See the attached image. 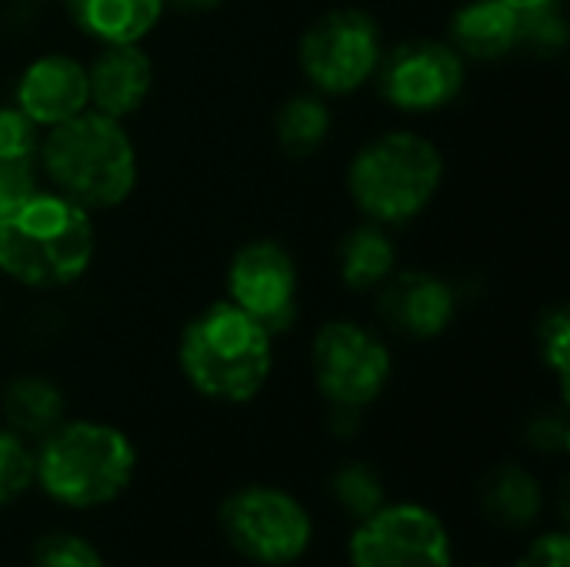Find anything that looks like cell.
<instances>
[{
    "instance_id": "6da1fadb",
    "label": "cell",
    "mask_w": 570,
    "mask_h": 567,
    "mask_svg": "<svg viewBox=\"0 0 570 567\" xmlns=\"http://www.w3.org/2000/svg\"><path fill=\"white\" fill-rule=\"evenodd\" d=\"M37 167L43 187L90 214L124 207L140 180V157L127 124L94 107L40 134Z\"/></svg>"
},
{
    "instance_id": "7a4b0ae2",
    "label": "cell",
    "mask_w": 570,
    "mask_h": 567,
    "mask_svg": "<svg viewBox=\"0 0 570 567\" xmlns=\"http://www.w3.org/2000/svg\"><path fill=\"white\" fill-rule=\"evenodd\" d=\"M97 257L94 214L40 187L0 217V274L23 291H63L87 277Z\"/></svg>"
},
{
    "instance_id": "3957f363",
    "label": "cell",
    "mask_w": 570,
    "mask_h": 567,
    "mask_svg": "<svg viewBox=\"0 0 570 567\" xmlns=\"http://www.w3.org/2000/svg\"><path fill=\"white\" fill-rule=\"evenodd\" d=\"M444 150L414 127H391L367 137L347 160L344 187L364 221L387 231L414 224L444 187Z\"/></svg>"
},
{
    "instance_id": "277c9868",
    "label": "cell",
    "mask_w": 570,
    "mask_h": 567,
    "mask_svg": "<svg viewBox=\"0 0 570 567\" xmlns=\"http://www.w3.org/2000/svg\"><path fill=\"white\" fill-rule=\"evenodd\" d=\"M274 334L227 297L200 307L180 331L177 368L207 401L247 404L274 374Z\"/></svg>"
},
{
    "instance_id": "5b68a950",
    "label": "cell",
    "mask_w": 570,
    "mask_h": 567,
    "mask_svg": "<svg viewBox=\"0 0 570 567\" xmlns=\"http://www.w3.org/2000/svg\"><path fill=\"white\" fill-rule=\"evenodd\" d=\"M33 458L43 495L73 511L117 501L137 471L134 441L107 421H60Z\"/></svg>"
},
{
    "instance_id": "8992f818",
    "label": "cell",
    "mask_w": 570,
    "mask_h": 567,
    "mask_svg": "<svg viewBox=\"0 0 570 567\" xmlns=\"http://www.w3.org/2000/svg\"><path fill=\"white\" fill-rule=\"evenodd\" d=\"M381 20L357 3L317 13L297 40V67L314 94L334 100L371 87L384 57Z\"/></svg>"
},
{
    "instance_id": "52a82bcc",
    "label": "cell",
    "mask_w": 570,
    "mask_h": 567,
    "mask_svg": "<svg viewBox=\"0 0 570 567\" xmlns=\"http://www.w3.org/2000/svg\"><path fill=\"white\" fill-rule=\"evenodd\" d=\"M391 374V344L374 328L354 317H334L314 331L311 378L327 404L364 411L387 391Z\"/></svg>"
},
{
    "instance_id": "ba28073f",
    "label": "cell",
    "mask_w": 570,
    "mask_h": 567,
    "mask_svg": "<svg viewBox=\"0 0 570 567\" xmlns=\"http://www.w3.org/2000/svg\"><path fill=\"white\" fill-rule=\"evenodd\" d=\"M220 531L230 548L264 567H284L301 561L314 541V521L307 508L281 488L247 485L224 498Z\"/></svg>"
},
{
    "instance_id": "9c48e42d",
    "label": "cell",
    "mask_w": 570,
    "mask_h": 567,
    "mask_svg": "<svg viewBox=\"0 0 570 567\" xmlns=\"http://www.w3.org/2000/svg\"><path fill=\"white\" fill-rule=\"evenodd\" d=\"M381 100L404 117L441 114L468 87V60L438 37H411L384 50L371 80Z\"/></svg>"
},
{
    "instance_id": "30bf717a",
    "label": "cell",
    "mask_w": 570,
    "mask_h": 567,
    "mask_svg": "<svg viewBox=\"0 0 570 567\" xmlns=\"http://www.w3.org/2000/svg\"><path fill=\"white\" fill-rule=\"evenodd\" d=\"M227 301L264 324L274 338L287 334L301 314V267L274 237L240 244L224 271Z\"/></svg>"
},
{
    "instance_id": "8fae6325",
    "label": "cell",
    "mask_w": 570,
    "mask_h": 567,
    "mask_svg": "<svg viewBox=\"0 0 570 567\" xmlns=\"http://www.w3.org/2000/svg\"><path fill=\"white\" fill-rule=\"evenodd\" d=\"M351 567H454V545L444 521L424 505H384L357 521Z\"/></svg>"
},
{
    "instance_id": "7c38bea8",
    "label": "cell",
    "mask_w": 570,
    "mask_h": 567,
    "mask_svg": "<svg viewBox=\"0 0 570 567\" xmlns=\"http://www.w3.org/2000/svg\"><path fill=\"white\" fill-rule=\"evenodd\" d=\"M381 321L411 341H434L451 331L461 311L458 287L424 267H397L377 291Z\"/></svg>"
},
{
    "instance_id": "4fadbf2b",
    "label": "cell",
    "mask_w": 570,
    "mask_h": 567,
    "mask_svg": "<svg viewBox=\"0 0 570 567\" xmlns=\"http://www.w3.org/2000/svg\"><path fill=\"white\" fill-rule=\"evenodd\" d=\"M13 104L40 127L50 130L90 107L87 60L67 50H47L23 63L13 80Z\"/></svg>"
},
{
    "instance_id": "5bb4252c",
    "label": "cell",
    "mask_w": 570,
    "mask_h": 567,
    "mask_svg": "<svg viewBox=\"0 0 570 567\" xmlns=\"http://www.w3.org/2000/svg\"><path fill=\"white\" fill-rule=\"evenodd\" d=\"M87 84L90 107L127 124L150 100L157 67L144 43H107L87 60Z\"/></svg>"
},
{
    "instance_id": "9a60e30c",
    "label": "cell",
    "mask_w": 570,
    "mask_h": 567,
    "mask_svg": "<svg viewBox=\"0 0 570 567\" xmlns=\"http://www.w3.org/2000/svg\"><path fill=\"white\" fill-rule=\"evenodd\" d=\"M468 63H498L521 50V10L504 0H464L454 7L444 37Z\"/></svg>"
},
{
    "instance_id": "2e32d148",
    "label": "cell",
    "mask_w": 570,
    "mask_h": 567,
    "mask_svg": "<svg viewBox=\"0 0 570 567\" xmlns=\"http://www.w3.org/2000/svg\"><path fill=\"white\" fill-rule=\"evenodd\" d=\"M60 7L70 27L97 47L144 43L167 13V0H60Z\"/></svg>"
},
{
    "instance_id": "e0dca14e",
    "label": "cell",
    "mask_w": 570,
    "mask_h": 567,
    "mask_svg": "<svg viewBox=\"0 0 570 567\" xmlns=\"http://www.w3.org/2000/svg\"><path fill=\"white\" fill-rule=\"evenodd\" d=\"M397 267V244L381 224L364 221L351 227L337 244V277L354 294H374Z\"/></svg>"
},
{
    "instance_id": "ac0fdd59",
    "label": "cell",
    "mask_w": 570,
    "mask_h": 567,
    "mask_svg": "<svg viewBox=\"0 0 570 567\" xmlns=\"http://www.w3.org/2000/svg\"><path fill=\"white\" fill-rule=\"evenodd\" d=\"M3 421L20 438H47L60 421H67V398L60 384L43 374H20L3 388L0 398Z\"/></svg>"
},
{
    "instance_id": "d6986e66",
    "label": "cell",
    "mask_w": 570,
    "mask_h": 567,
    "mask_svg": "<svg viewBox=\"0 0 570 567\" xmlns=\"http://www.w3.org/2000/svg\"><path fill=\"white\" fill-rule=\"evenodd\" d=\"M334 134V110L327 97L304 90L291 94L277 114H274V140L284 157L291 160H307L314 157Z\"/></svg>"
},
{
    "instance_id": "ffe728a7",
    "label": "cell",
    "mask_w": 570,
    "mask_h": 567,
    "mask_svg": "<svg viewBox=\"0 0 570 567\" xmlns=\"http://www.w3.org/2000/svg\"><path fill=\"white\" fill-rule=\"evenodd\" d=\"M481 505H484V515L498 528H504V531H524V528H531L541 518V511H544V491H541V481L528 468L504 465V468L491 471V478L484 481Z\"/></svg>"
},
{
    "instance_id": "44dd1931",
    "label": "cell",
    "mask_w": 570,
    "mask_h": 567,
    "mask_svg": "<svg viewBox=\"0 0 570 567\" xmlns=\"http://www.w3.org/2000/svg\"><path fill=\"white\" fill-rule=\"evenodd\" d=\"M331 491H334L337 505L357 521L371 518L377 508L387 505V488L371 465H344L331 478Z\"/></svg>"
},
{
    "instance_id": "7402d4cb",
    "label": "cell",
    "mask_w": 570,
    "mask_h": 567,
    "mask_svg": "<svg viewBox=\"0 0 570 567\" xmlns=\"http://www.w3.org/2000/svg\"><path fill=\"white\" fill-rule=\"evenodd\" d=\"M37 485V458L27 438L0 428V505H13Z\"/></svg>"
},
{
    "instance_id": "603a6c76",
    "label": "cell",
    "mask_w": 570,
    "mask_h": 567,
    "mask_svg": "<svg viewBox=\"0 0 570 567\" xmlns=\"http://www.w3.org/2000/svg\"><path fill=\"white\" fill-rule=\"evenodd\" d=\"M570 27L561 3L521 10V47L534 53H561L568 47Z\"/></svg>"
},
{
    "instance_id": "cb8c5ba5",
    "label": "cell",
    "mask_w": 570,
    "mask_h": 567,
    "mask_svg": "<svg viewBox=\"0 0 570 567\" xmlns=\"http://www.w3.org/2000/svg\"><path fill=\"white\" fill-rule=\"evenodd\" d=\"M538 348H541V361L544 368L561 381V388L568 384V361H570V314L564 307H554L541 317L538 328Z\"/></svg>"
},
{
    "instance_id": "d4e9b609",
    "label": "cell",
    "mask_w": 570,
    "mask_h": 567,
    "mask_svg": "<svg viewBox=\"0 0 570 567\" xmlns=\"http://www.w3.org/2000/svg\"><path fill=\"white\" fill-rule=\"evenodd\" d=\"M43 187L40 167L30 157H0V217L17 211Z\"/></svg>"
},
{
    "instance_id": "484cf974",
    "label": "cell",
    "mask_w": 570,
    "mask_h": 567,
    "mask_svg": "<svg viewBox=\"0 0 570 567\" xmlns=\"http://www.w3.org/2000/svg\"><path fill=\"white\" fill-rule=\"evenodd\" d=\"M33 567H104V558L80 535H50L37 545Z\"/></svg>"
},
{
    "instance_id": "4316f807",
    "label": "cell",
    "mask_w": 570,
    "mask_h": 567,
    "mask_svg": "<svg viewBox=\"0 0 570 567\" xmlns=\"http://www.w3.org/2000/svg\"><path fill=\"white\" fill-rule=\"evenodd\" d=\"M40 134L43 130L13 100L0 104V157H30V160H37Z\"/></svg>"
},
{
    "instance_id": "83f0119b",
    "label": "cell",
    "mask_w": 570,
    "mask_h": 567,
    "mask_svg": "<svg viewBox=\"0 0 570 567\" xmlns=\"http://www.w3.org/2000/svg\"><path fill=\"white\" fill-rule=\"evenodd\" d=\"M568 441L570 431L564 411H558V414H541V418H534L531 428H528V444H531L534 451L564 454V451H568Z\"/></svg>"
},
{
    "instance_id": "f1b7e54d",
    "label": "cell",
    "mask_w": 570,
    "mask_h": 567,
    "mask_svg": "<svg viewBox=\"0 0 570 567\" xmlns=\"http://www.w3.org/2000/svg\"><path fill=\"white\" fill-rule=\"evenodd\" d=\"M514 567H570V541L564 531H548L521 555Z\"/></svg>"
},
{
    "instance_id": "f546056e",
    "label": "cell",
    "mask_w": 570,
    "mask_h": 567,
    "mask_svg": "<svg viewBox=\"0 0 570 567\" xmlns=\"http://www.w3.org/2000/svg\"><path fill=\"white\" fill-rule=\"evenodd\" d=\"M227 0H167V10H177V13H190V17H204V13H214L220 10Z\"/></svg>"
},
{
    "instance_id": "4dcf8cb0",
    "label": "cell",
    "mask_w": 570,
    "mask_h": 567,
    "mask_svg": "<svg viewBox=\"0 0 570 567\" xmlns=\"http://www.w3.org/2000/svg\"><path fill=\"white\" fill-rule=\"evenodd\" d=\"M514 10H534V7H548V3H561V0H504Z\"/></svg>"
},
{
    "instance_id": "1f68e13d",
    "label": "cell",
    "mask_w": 570,
    "mask_h": 567,
    "mask_svg": "<svg viewBox=\"0 0 570 567\" xmlns=\"http://www.w3.org/2000/svg\"><path fill=\"white\" fill-rule=\"evenodd\" d=\"M20 3H43V0H20Z\"/></svg>"
}]
</instances>
